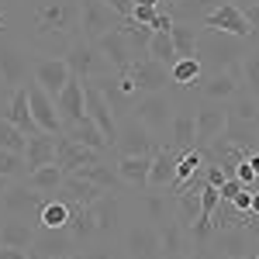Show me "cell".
I'll return each instance as SVG.
<instances>
[{"mask_svg": "<svg viewBox=\"0 0 259 259\" xmlns=\"http://www.w3.org/2000/svg\"><path fill=\"white\" fill-rule=\"evenodd\" d=\"M38 38H80V0H49L35 11Z\"/></svg>", "mask_w": 259, "mask_h": 259, "instance_id": "obj_1", "label": "cell"}, {"mask_svg": "<svg viewBox=\"0 0 259 259\" xmlns=\"http://www.w3.org/2000/svg\"><path fill=\"white\" fill-rule=\"evenodd\" d=\"M239 41L235 35L225 31H200L197 35V59L204 73H218V69H239Z\"/></svg>", "mask_w": 259, "mask_h": 259, "instance_id": "obj_2", "label": "cell"}, {"mask_svg": "<svg viewBox=\"0 0 259 259\" xmlns=\"http://www.w3.org/2000/svg\"><path fill=\"white\" fill-rule=\"evenodd\" d=\"M62 59L69 62V73H73V76H80L83 83H97V80H104V76H111V73H114V69H111V62L100 56V49L94 45V41H87V38H73Z\"/></svg>", "mask_w": 259, "mask_h": 259, "instance_id": "obj_3", "label": "cell"}, {"mask_svg": "<svg viewBox=\"0 0 259 259\" xmlns=\"http://www.w3.org/2000/svg\"><path fill=\"white\" fill-rule=\"evenodd\" d=\"M132 118L139 121V124H145L152 135H159V132H166L169 124H173V104H169V97L166 94H139V97L132 100Z\"/></svg>", "mask_w": 259, "mask_h": 259, "instance_id": "obj_4", "label": "cell"}, {"mask_svg": "<svg viewBox=\"0 0 259 259\" xmlns=\"http://www.w3.org/2000/svg\"><path fill=\"white\" fill-rule=\"evenodd\" d=\"M121 24H124V18L114 14L104 0H80V38L97 41Z\"/></svg>", "mask_w": 259, "mask_h": 259, "instance_id": "obj_5", "label": "cell"}, {"mask_svg": "<svg viewBox=\"0 0 259 259\" xmlns=\"http://www.w3.org/2000/svg\"><path fill=\"white\" fill-rule=\"evenodd\" d=\"M52 197V194H41V190H35V187H28L24 180H14L11 187H7V194L0 197V207L11 214V218H28V214H35L38 218L41 204Z\"/></svg>", "mask_w": 259, "mask_h": 259, "instance_id": "obj_6", "label": "cell"}, {"mask_svg": "<svg viewBox=\"0 0 259 259\" xmlns=\"http://www.w3.org/2000/svg\"><path fill=\"white\" fill-rule=\"evenodd\" d=\"M83 107H87V118L97 124L100 135L111 142V149H114V142H118V121H114V114H111L107 97L100 94L94 83H87V87H83Z\"/></svg>", "mask_w": 259, "mask_h": 259, "instance_id": "obj_7", "label": "cell"}, {"mask_svg": "<svg viewBox=\"0 0 259 259\" xmlns=\"http://www.w3.org/2000/svg\"><path fill=\"white\" fill-rule=\"evenodd\" d=\"M200 28H207V31H225V35H235V38H249L252 35V28H249V21L242 14V7H235L232 0H225L221 7H214L207 18L200 21Z\"/></svg>", "mask_w": 259, "mask_h": 259, "instance_id": "obj_8", "label": "cell"}, {"mask_svg": "<svg viewBox=\"0 0 259 259\" xmlns=\"http://www.w3.org/2000/svg\"><path fill=\"white\" fill-rule=\"evenodd\" d=\"M114 149H118L121 156H156L159 152V145H156V135L139 124V121L132 118L128 124H118V142H114Z\"/></svg>", "mask_w": 259, "mask_h": 259, "instance_id": "obj_9", "label": "cell"}, {"mask_svg": "<svg viewBox=\"0 0 259 259\" xmlns=\"http://www.w3.org/2000/svg\"><path fill=\"white\" fill-rule=\"evenodd\" d=\"M83 87L87 83L80 76H69L66 87L59 90V97H56V111H59V124L62 132H69L73 124H80L87 118V107H83Z\"/></svg>", "mask_w": 259, "mask_h": 259, "instance_id": "obj_10", "label": "cell"}, {"mask_svg": "<svg viewBox=\"0 0 259 259\" xmlns=\"http://www.w3.org/2000/svg\"><path fill=\"white\" fill-rule=\"evenodd\" d=\"M225 128H228V111H221L218 104L200 107L197 114H194V149L204 152L214 139L225 135Z\"/></svg>", "mask_w": 259, "mask_h": 259, "instance_id": "obj_11", "label": "cell"}, {"mask_svg": "<svg viewBox=\"0 0 259 259\" xmlns=\"http://www.w3.org/2000/svg\"><path fill=\"white\" fill-rule=\"evenodd\" d=\"M128 76H132L135 87H139V94H162L166 83H173V80H169V66L149 59V56H139V59L132 62Z\"/></svg>", "mask_w": 259, "mask_h": 259, "instance_id": "obj_12", "label": "cell"}, {"mask_svg": "<svg viewBox=\"0 0 259 259\" xmlns=\"http://www.w3.org/2000/svg\"><path fill=\"white\" fill-rule=\"evenodd\" d=\"M28 69H31V59L21 45H0V87L4 90L24 87Z\"/></svg>", "mask_w": 259, "mask_h": 259, "instance_id": "obj_13", "label": "cell"}, {"mask_svg": "<svg viewBox=\"0 0 259 259\" xmlns=\"http://www.w3.org/2000/svg\"><path fill=\"white\" fill-rule=\"evenodd\" d=\"M56 162H59L62 173H76V169L90 166V162H100V152L80 145L76 139H69V135L62 132V135H56Z\"/></svg>", "mask_w": 259, "mask_h": 259, "instance_id": "obj_14", "label": "cell"}, {"mask_svg": "<svg viewBox=\"0 0 259 259\" xmlns=\"http://www.w3.org/2000/svg\"><path fill=\"white\" fill-rule=\"evenodd\" d=\"M28 107H31V118H35V124H38L41 132H49V135H62L56 100L49 97L38 83H28Z\"/></svg>", "mask_w": 259, "mask_h": 259, "instance_id": "obj_15", "label": "cell"}, {"mask_svg": "<svg viewBox=\"0 0 259 259\" xmlns=\"http://www.w3.org/2000/svg\"><path fill=\"white\" fill-rule=\"evenodd\" d=\"M94 45L100 49V56L111 62V69H114L118 76L132 69V62H135V52H132V45H128V38H124V31H121V28L107 31V35H104V38H97Z\"/></svg>", "mask_w": 259, "mask_h": 259, "instance_id": "obj_16", "label": "cell"}, {"mask_svg": "<svg viewBox=\"0 0 259 259\" xmlns=\"http://www.w3.org/2000/svg\"><path fill=\"white\" fill-rule=\"evenodd\" d=\"M124 252H128V259H159V228L132 225L124 232Z\"/></svg>", "mask_w": 259, "mask_h": 259, "instance_id": "obj_17", "label": "cell"}, {"mask_svg": "<svg viewBox=\"0 0 259 259\" xmlns=\"http://www.w3.org/2000/svg\"><path fill=\"white\" fill-rule=\"evenodd\" d=\"M69 76H73V73H69V62L62 59V56H49V59L35 62V83H38L52 100L59 97V90L66 87Z\"/></svg>", "mask_w": 259, "mask_h": 259, "instance_id": "obj_18", "label": "cell"}, {"mask_svg": "<svg viewBox=\"0 0 259 259\" xmlns=\"http://www.w3.org/2000/svg\"><path fill=\"white\" fill-rule=\"evenodd\" d=\"M239 90H242V66L239 69H218V73L200 76V94H204L207 100L239 97Z\"/></svg>", "mask_w": 259, "mask_h": 259, "instance_id": "obj_19", "label": "cell"}, {"mask_svg": "<svg viewBox=\"0 0 259 259\" xmlns=\"http://www.w3.org/2000/svg\"><path fill=\"white\" fill-rule=\"evenodd\" d=\"M35 256H76V239L69 235V228H41L35 232Z\"/></svg>", "mask_w": 259, "mask_h": 259, "instance_id": "obj_20", "label": "cell"}, {"mask_svg": "<svg viewBox=\"0 0 259 259\" xmlns=\"http://www.w3.org/2000/svg\"><path fill=\"white\" fill-rule=\"evenodd\" d=\"M177 159H180V149H173V145H162L159 152L152 156V169H149V187L152 190L173 187V180H177Z\"/></svg>", "mask_w": 259, "mask_h": 259, "instance_id": "obj_21", "label": "cell"}, {"mask_svg": "<svg viewBox=\"0 0 259 259\" xmlns=\"http://www.w3.org/2000/svg\"><path fill=\"white\" fill-rule=\"evenodd\" d=\"M4 118L11 121V124H18L28 139L41 132L38 124H35V118H31V107H28V87H14V90H11V107H7Z\"/></svg>", "mask_w": 259, "mask_h": 259, "instance_id": "obj_22", "label": "cell"}, {"mask_svg": "<svg viewBox=\"0 0 259 259\" xmlns=\"http://www.w3.org/2000/svg\"><path fill=\"white\" fill-rule=\"evenodd\" d=\"M24 162H28V173L38 169V166L56 162V135H49V132L31 135V139H28V149H24Z\"/></svg>", "mask_w": 259, "mask_h": 259, "instance_id": "obj_23", "label": "cell"}, {"mask_svg": "<svg viewBox=\"0 0 259 259\" xmlns=\"http://www.w3.org/2000/svg\"><path fill=\"white\" fill-rule=\"evenodd\" d=\"M94 218H97V235H111L121 228V200L111 194H100L94 200Z\"/></svg>", "mask_w": 259, "mask_h": 259, "instance_id": "obj_24", "label": "cell"}, {"mask_svg": "<svg viewBox=\"0 0 259 259\" xmlns=\"http://www.w3.org/2000/svg\"><path fill=\"white\" fill-rule=\"evenodd\" d=\"M114 169H118L121 183H132V187H149V169H152V156H121Z\"/></svg>", "mask_w": 259, "mask_h": 259, "instance_id": "obj_25", "label": "cell"}, {"mask_svg": "<svg viewBox=\"0 0 259 259\" xmlns=\"http://www.w3.org/2000/svg\"><path fill=\"white\" fill-rule=\"evenodd\" d=\"M0 245L11 249H31L35 245V225H28L24 218H11L0 225Z\"/></svg>", "mask_w": 259, "mask_h": 259, "instance_id": "obj_26", "label": "cell"}, {"mask_svg": "<svg viewBox=\"0 0 259 259\" xmlns=\"http://www.w3.org/2000/svg\"><path fill=\"white\" fill-rule=\"evenodd\" d=\"M62 180H66V173L59 169V162H49V166H38V169H31V173L24 177V183H28V187H35V190H41V194H52V197H59Z\"/></svg>", "mask_w": 259, "mask_h": 259, "instance_id": "obj_27", "label": "cell"}, {"mask_svg": "<svg viewBox=\"0 0 259 259\" xmlns=\"http://www.w3.org/2000/svg\"><path fill=\"white\" fill-rule=\"evenodd\" d=\"M225 0H177L173 7V21H187V24H200L214 7H221Z\"/></svg>", "mask_w": 259, "mask_h": 259, "instance_id": "obj_28", "label": "cell"}, {"mask_svg": "<svg viewBox=\"0 0 259 259\" xmlns=\"http://www.w3.org/2000/svg\"><path fill=\"white\" fill-rule=\"evenodd\" d=\"M66 135H69V139H76L80 145H87V149L100 152V156H104V152H111V142L100 135V128H97V124H94L90 118H83L80 124H73V128H69Z\"/></svg>", "mask_w": 259, "mask_h": 259, "instance_id": "obj_29", "label": "cell"}, {"mask_svg": "<svg viewBox=\"0 0 259 259\" xmlns=\"http://www.w3.org/2000/svg\"><path fill=\"white\" fill-rule=\"evenodd\" d=\"M169 35H173L177 59H194V56H197V35H200V31L194 28V24H187V21H173Z\"/></svg>", "mask_w": 259, "mask_h": 259, "instance_id": "obj_30", "label": "cell"}, {"mask_svg": "<svg viewBox=\"0 0 259 259\" xmlns=\"http://www.w3.org/2000/svg\"><path fill=\"white\" fill-rule=\"evenodd\" d=\"M145 214L152 221V228H162L166 221L177 218V197L169 200L166 194H145Z\"/></svg>", "mask_w": 259, "mask_h": 259, "instance_id": "obj_31", "label": "cell"}, {"mask_svg": "<svg viewBox=\"0 0 259 259\" xmlns=\"http://www.w3.org/2000/svg\"><path fill=\"white\" fill-rule=\"evenodd\" d=\"M183 235H187V228H183L177 218L166 221V225L159 228V252L166 259H180L183 256Z\"/></svg>", "mask_w": 259, "mask_h": 259, "instance_id": "obj_32", "label": "cell"}, {"mask_svg": "<svg viewBox=\"0 0 259 259\" xmlns=\"http://www.w3.org/2000/svg\"><path fill=\"white\" fill-rule=\"evenodd\" d=\"M76 177H83L87 183H94V187H100V190H114L121 183L118 169L114 166H107V162H90V166H83V169H76Z\"/></svg>", "mask_w": 259, "mask_h": 259, "instance_id": "obj_33", "label": "cell"}, {"mask_svg": "<svg viewBox=\"0 0 259 259\" xmlns=\"http://www.w3.org/2000/svg\"><path fill=\"white\" fill-rule=\"evenodd\" d=\"M69 214H73V207L62 197H49L38 211V225L41 228H66L69 225Z\"/></svg>", "mask_w": 259, "mask_h": 259, "instance_id": "obj_34", "label": "cell"}, {"mask_svg": "<svg viewBox=\"0 0 259 259\" xmlns=\"http://www.w3.org/2000/svg\"><path fill=\"white\" fill-rule=\"evenodd\" d=\"M204 169V152L200 149H183L177 159V180H173V194H180L183 190V183L194 177V173H200Z\"/></svg>", "mask_w": 259, "mask_h": 259, "instance_id": "obj_35", "label": "cell"}, {"mask_svg": "<svg viewBox=\"0 0 259 259\" xmlns=\"http://www.w3.org/2000/svg\"><path fill=\"white\" fill-rule=\"evenodd\" d=\"M145 56L156 59V62H162V66H173V62H177V49H173V35H169V28L152 31V38H149V45H145Z\"/></svg>", "mask_w": 259, "mask_h": 259, "instance_id": "obj_36", "label": "cell"}, {"mask_svg": "<svg viewBox=\"0 0 259 259\" xmlns=\"http://www.w3.org/2000/svg\"><path fill=\"white\" fill-rule=\"evenodd\" d=\"M169 132H173V149H194V111H173V124H169Z\"/></svg>", "mask_w": 259, "mask_h": 259, "instance_id": "obj_37", "label": "cell"}, {"mask_svg": "<svg viewBox=\"0 0 259 259\" xmlns=\"http://www.w3.org/2000/svg\"><path fill=\"white\" fill-rule=\"evenodd\" d=\"M200 76H204V66H200L197 56L194 59H177L169 66V80L177 87H194V83H200Z\"/></svg>", "mask_w": 259, "mask_h": 259, "instance_id": "obj_38", "label": "cell"}, {"mask_svg": "<svg viewBox=\"0 0 259 259\" xmlns=\"http://www.w3.org/2000/svg\"><path fill=\"white\" fill-rule=\"evenodd\" d=\"M0 149L21 152V156H24V149H28V135L21 132L18 124H11L7 118H0Z\"/></svg>", "mask_w": 259, "mask_h": 259, "instance_id": "obj_39", "label": "cell"}, {"mask_svg": "<svg viewBox=\"0 0 259 259\" xmlns=\"http://www.w3.org/2000/svg\"><path fill=\"white\" fill-rule=\"evenodd\" d=\"M0 177H11V180H24L28 177V162L21 152H7L0 149Z\"/></svg>", "mask_w": 259, "mask_h": 259, "instance_id": "obj_40", "label": "cell"}, {"mask_svg": "<svg viewBox=\"0 0 259 259\" xmlns=\"http://www.w3.org/2000/svg\"><path fill=\"white\" fill-rule=\"evenodd\" d=\"M242 83L249 87L252 97H259V52H252V56L242 59Z\"/></svg>", "mask_w": 259, "mask_h": 259, "instance_id": "obj_41", "label": "cell"}, {"mask_svg": "<svg viewBox=\"0 0 259 259\" xmlns=\"http://www.w3.org/2000/svg\"><path fill=\"white\" fill-rule=\"evenodd\" d=\"M114 14H121V18H132V7H135V0H104Z\"/></svg>", "mask_w": 259, "mask_h": 259, "instance_id": "obj_42", "label": "cell"}, {"mask_svg": "<svg viewBox=\"0 0 259 259\" xmlns=\"http://www.w3.org/2000/svg\"><path fill=\"white\" fill-rule=\"evenodd\" d=\"M0 259H31L28 249H11V245H0Z\"/></svg>", "mask_w": 259, "mask_h": 259, "instance_id": "obj_43", "label": "cell"}, {"mask_svg": "<svg viewBox=\"0 0 259 259\" xmlns=\"http://www.w3.org/2000/svg\"><path fill=\"white\" fill-rule=\"evenodd\" d=\"M242 14H245V21H249V28H252V31H259V0H256V4H249Z\"/></svg>", "mask_w": 259, "mask_h": 259, "instance_id": "obj_44", "label": "cell"}, {"mask_svg": "<svg viewBox=\"0 0 259 259\" xmlns=\"http://www.w3.org/2000/svg\"><path fill=\"white\" fill-rule=\"evenodd\" d=\"M73 259H111V252L107 249H94V252H80V256H73Z\"/></svg>", "mask_w": 259, "mask_h": 259, "instance_id": "obj_45", "label": "cell"}, {"mask_svg": "<svg viewBox=\"0 0 259 259\" xmlns=\"http://www.w3.org/2000/svg\"><path fill=\"white\" fill-rule=\"evenodd\" d=\"M249 214H256V218H259V190L249 194Z\"/></svg>", "mask_w": 259, "mask_h": 259, "instance_id": "obj_46", "label": "cell"}, {"mask_svg": "<svg viewBox=\"0 0 259 259\" xmlns=\"http://www.w3.org/2000/svg\"><path fill=\"white\" fill-rule=\"evenodd\" d=\"M173 7H177V0H159V11H166V14H173Z\"/></svg>", "mask_w": 259, "mask_h": 259, "instance_id": "obj_47", "label": "cell"}, {"mask_svg": "<svg viewBox=\"0 0 259 259\" xmlns=\"http://www.w3.org/2000/svg\"><path fill=\"white\" fill-rule=\"evenodd\" d=\"M11 183H14V180H11V177H0V197L7 194V187H11Z\"/></svg>", "mask_w": 259, "mask_h": 259, "instance_id": "obj_48", "label": "cell"}, {"mask_svg": "<svg viewBox=\"0 0 259 259\" xmlns=\"http://www.w3.org/2000/svg\"><path fill=\"white\" fill-rule=\"evenodd\" d=\"M135 4H139V7H156V11H159V0H135Z\"/></svg>", "mask_w": 259, "mask_h": 259, "instance_id": "obj_49", "label": "cell"}, {"mask_svg": "<svg viewBox=\"0 0 259 259\" xmlns=\"http://www.w3.org/2000/svg\"><path fill=\"white\" fill-rule=\"evenodd\" d=\"M232 4H235V7H242V11H245V7H249V4H256V0H232Z\"/></svg>", "mask_w": 259, "mask_h": 259, "instance_id": "obj_50", "label": "cell"}, {"mask_svg": "<svg viewBox=\"0 0 259 259\" xmlns=\"http://www.w3.org/2000/svg\"><path fill=\"white\" fill-rule=\"evenodd\" d=\"M38 259H73V256H38Z\"/></svg>", "mask_w": 259, "mask_h": 259, "instance_id": "obj_51", "label": "cell"}, {"mask_svg": "<svg viewBox=\"0 0 259 259\" xmlns=\"http://www.w3.org/2000/svg\"><path fill=\"white\" fill-rule=\"evenodd\" d=\"M180 259H204V256H180Z\"/></svg>", "mask_w": 259, "mask_h": 259, "instance_id": "obj_52", "label": "cell"}, {"mask_svg": "<svg viewBox=\"0 0 259 259\" xmlns=\"http://www.w3.org/2000/svg\"><path fill=\"white\" fill-rule=\"evenodd\" d=\"M0 28H4V14H0Z\"/></svg>", "mask_w": 259, "mask_h": 259, "instance_id": "obj_53", "label": "cell"}, {"mask_svg": "<svg viewBox=\"0 0 259 259\" xmlns=\"http://www.w3.org/2000/svg\"><path fill=\"white\" fill-rule=\"evenodd\" d=\"M31 259H38V256H35V252H31Z\"/></svg>", "mask_w": 259, "mask_h": 259, "instance_id": "obj_54", "label": "cell"}, {"mask_svg": "<svg viewBox=\"0 0 259 259\" xmlns=\"http://www.w3.org/2000/svg\"><path fill=\"white\" fill-rule=\"evenodd\" d=\"M249 259H259V256H249Z\"/></svg>", "mask_w": 259, "mask_h": 259, "instance_id": "obj_55", "label": "cell"}]
</instances>
